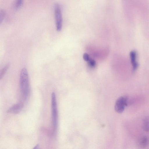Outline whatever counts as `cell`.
<instances>
[{
    "mask_svg": "<svg viewBox=\"0 0 149 149\" xmlns=\"http://www.w3.org/2000/svg\"><path fill=\"white\" fill-rule=\"evenodd\" d=\"M6 13L3 10H1L0 11V24H1L5 17Z\"/></svg>",
    "mask_w": 149,
    "mask_h": 149,
    "instance_id": "cell-11",
    "label": "cell"
},
{
    "mask_svg": "<svg viewBox=\"0 0 149 149\" xmlns=\"http://www.w3.org/2000/svg\"><path fill=\"white\" fill-rule=\"evenodd\" d=\"M23 107V104L22 102H18L10 107L7 112L13 114H17L21 111Z\"/></svg>",
    "mask_w": 149,
    "mask_h": 149,
    "instance_id": "cell-5",
    "label": "cell"
},
{
    "mask_svg": "<svg viewBox=\"0 0 149 149\" xmlns=\"http://www.w3.org/2000/svg\"><path fill=\"white\" fill-rule=\"evenodd\" d=\"M143 128L146 132H149V116L146 117L143 121Z\"/></svg>",
    "mask_w": 149,
    "mask_h": 149,
    "instance_id": "cell-8",
    "label": "cell"
},
{
    "mask_svg": "<svg viewBox=\"0 0 149 149\" xmlns=\"http://www.w3.org/2000/svg\"><path fill=\"white\" fill-rule=\"evenodd\" d=\"M10 63H7L2 69L0 73V79H1L8 69L10 66Z\"/></svg>",
    "mask_w": 149,
    "mask_h": 149,
    "instance_id": "cell-9",
    "label": "cell"
},
{
    "mask_svg": "<svg viewBox=\"0 0 149 149\" xmlns=\"http://www.w3.org/2000/svg\"><path fill=\"white\" fill-rule=\"evenodd\" d=\"M20 86L22 97L25 100L27 99L29 93L30 87L28 74L25 68H23L21 71Z\"/></svg>",
    "mask_w": 149,
    "mask_h": 149,
    "instance_id": "cell-1",
    "label": "cell"
},
{
    "mask_svg": "<svg viewBox=\"0 0 149 149\" xmlns=\"http://www.w3.org/2000/svg\"><path fill=\"white\" fill-rule=\"evenodd\" d=\"M83 59L86 62H88L90 58L89 55L87 53H84L83 54Z\"/></svg>",
    "mask_w": 149,
    "mask_h": 149,
    "instance_id": "cell-13",
    "label": "cell"
},
{
    "mask_svg": "<svg viewBox=\"0 0 149 149\" xmlns=\"http://www.w3.org/2000/svg\"><path fill=\"white\" fill-rule=\"evenodd\" d=\"M130 58L131 63L134 70H136L138 66V64L136 61V54L135 51H133L130 52Z\"/></svg>",
    "mask_w": 149,
    "mask_h": 149,
    "instance_id": "cell-7",
    "label": "cell"
},
{
    "mask_svg": "<svg viewBox=\"0 0 149 149\" xmlns=\"http://www.w3.org/2000/svg\"><path fill=\"white\" fill-rule=\"evenodd\" d=\"M54 13L56 30L60 31L62 28L63 18L60 6L57 3L54 5Z\"/></svg>",
    "mask_w": 149,
    "mask_h": 149,
    "instance_id": "cell-3",
    "label": "cell"
},
{
    "mask_svg": "<svg viewBox=\"0 0 149 149\" xmlns=\"http://www.w3.org/2000/svg\"><path fill=\"white\" fill-rule=\"evenodd\" d=\"M88 62V65L90 67H94L95 66L96 63L95 60L90 58Z\"/></svg>",
    "mask_w": 149,
    "mask_h": 149,
    "instance_id": "cell-12",
    "label": "cell"
},
{
    "mask_svg": "<svg viewBox=\"0 0 149 149\" xmlns=\"http://www.w3.org/2000/svg\"><path fill=\"white\" fill-rule=\"evenodd\" d=\"M52 118L53 128L55 132L56 131L58 123V112L56 95L54 92L52 94Z\"/></svg>",
    "mask_w": 149,
    "mask_h": 149,
    "instance_id": "cell-2",
    "label": "cell"
},
{
    "mask_svg": "<svg viewBox=\"0 0 149 149\" xmlns=\"http://www.w3.org/2000/svg\"><path fill=\"white\" fill-rule=\"evenodd\" d=\"M138 144L139 146L142 148H146L149 146V137L143 136L139 140Z\"/></svg>",
    "mask_w": 149,
    "mask_h": 149,
    "instance_id": "cell-6",
    "label": "cell"
},
{
    "mask_svg": "<svg viewBox=\"0 0 149 149\" xmlns=\"http://www.w3.org/2000/svg\"><path fill=\"white\" fill-rule=\"evenodd\" d=\"M24 0H16L15 5V9L17 10L19 9L22 6Z\"/></svg>",
    "mask_w": 149,
    "mask_h": 149,
    "instance_id": "cell-10",
    "label": "cell"
},
{
    "mask_svg": "<svg viewBox=\"0 0 149 149\" xmlns=\"http://www.w3.org/2000/svg\"><path fill=\"white\" fill-rule=\"evenodd\" d=\"M127 97L125 96H122L116 100L114 107L115 111L118 113H122L127 105Z\"/></svg>",
    "mask_w": 149,
    "mask_h": 149,
    "instance_id": "cell-4",
    "label": "cell"
},
{
    "mask_svg": "<svg viewBox=\"0 0 149 149\" xmlns=\"http://www.w3.org/2000/svg\"><path fill=\"white\" fill-rule=\"evenodd\" d=\"M39 147L38 144H37L33 148V149H38Z\"/></svg>",
    "mask_w": 149,
    "mask_h": 149,
    "instance_id": "cell-14",
    "label": "cell"
}]
</instances>
